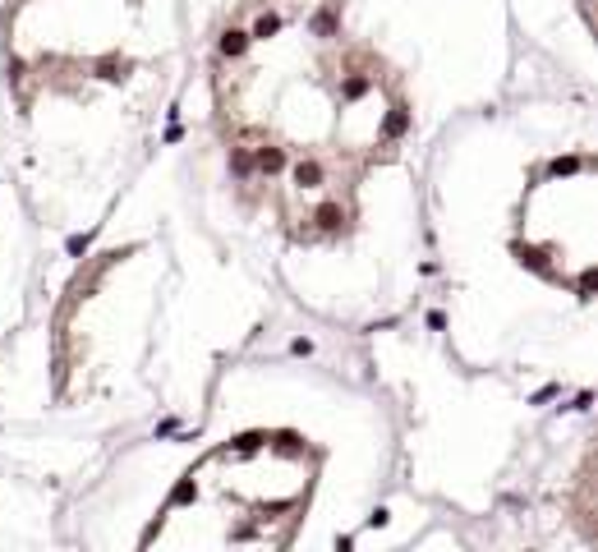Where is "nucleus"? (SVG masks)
I'll return each instance as SVG.
<instances>
[]
</instances>
